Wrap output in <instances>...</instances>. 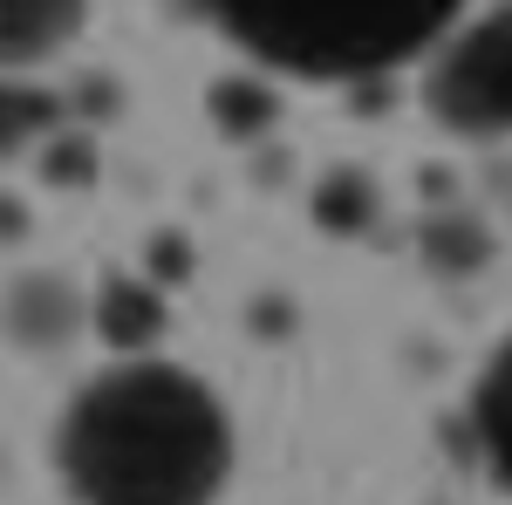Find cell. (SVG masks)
Segmentation results:
<instances>
[{
  "instance_id": "1",
  "label": "cell",
  "mask_w": 512,
  "mask_h": 505,
  "mask_svg": "<svg viewBox=\"0 0 512 505\" xmlns=\"http://www.w3.org/2000/svg\"><path fill=\"white\" fill-rule=\"evenodd\" d=\"M226 465L219 396L171 362L103 369L62 417V478L82 505H212Z\"/></svg>"
},
{
  "instance_id": "2",
  "label": "cell",
  "mask_w": 512,
  "mask_h": 505,
  "mask_svg": "<svg viewBox=\"0 0 512 505\" xmlns=\"http://www.w3.org/2000/svg\"><path fill=\"white\" fill-rule=\"evenodd\" d=\"M226 35L294 76H376L451 28L465 0H198Z\"/></svg>"
},
{
  "instance_id": "3",
  "label": "cell",
  "mask_w": 512,
  "mask_h": 505,
  "mask_svg": "<svg viewBox=\"0 0 512 505\" xmlns=\"http://www.w3.org/2000/svg\"><path fill=\"white\" fill-rule=\"evenodd\" d=\"M424 96H431L437 123H451L465 137H506L512 130V0L478 14L472 28L437 55Z\"/></svg>"
},
{
  "instance_id": "4",
  "label": "cell",
  "mask_w": 512,
  "mask_h": 505,
  "mask_svg": "<svg viewBox=\"0 0 512 505\" xmlns=\"http://www.w3.org/2000/svg\"><path fill=\"white\" fill-rule=\"evenodd\" d=\"M89 0H0V69L48 62L55 48H69L82 28Z\"/></svg>"
},
{
  "instance_id": "5",
  "label": "cell",
  "mask_w": 512,
  "mask_h": 505,
  "mask_svg": "<svg viewBox=\"0 0 512 505\" xmlns=\"http://www.w3.org/2000/svg\"><path fill=\"white\" fill-rule=\"evenodd\" d=\"M96 328H103V342L123 355H137V349H151L164 335V301H158V287H144V280H110L103 294H96Z\"/></svg>"
},
{
  "instance_id": "6",
  "label": "cell",
  "mask_w": 512,
  "mask_h": 505,
  "mask_svg": "<svg viewBox=\"0 0 512 505\" xmlns=\"http://www.w3.org/2000/svg\"><path fill=\"white\" fill-rule=\"evenodd\" d=\"M472 424H478V444H485L492 471L512 485V342L492 355V369H485V383H478Z\"/></svg>"
},
{
  "instance_id": "7",
  "label": "cell",
  "mask_w": 512,
  "mask_h": 505,
  "mask_svg": "<svg viewBox=\"0 0 512 505\" xmlns=\"http://www.w3.org/2000/svg\"><path fill=\"white\" fill-rule=\"evenodd\" d=\"M62 117V103L35 82H0V157H21L28 144H48V130Z\"/></svg>"
},
{
  "instance_id": "8",
  "label": "cell",
  "mask_w": 512,
  "mask_h": 505,
  "mask_svg": "<svg viewBox=\"0 0 512 505\" xmlns=\"http://www.w3.org/2000/svg\"><path fill=\"white\" fill-rule=\"evenodd\" d=\"M76 328V301L62 280H28L14 287V335L21 342H62Z\"/></svg>"
},
{
  "instance_id": "9",
  "label": "cell",
  "mask_w": 512,
  "mask_h": 505,
  "mask_svg": "<svg viewBox=\"0 0 512 505\" xmlns=\"http://www.w3.org/2000/svg\"><path fill=\"white\" fill-rule=\"evenodd\" d=\"M424 253H431L437 267H451V273H465V267H478L485 260V226H431L424 233Z\"/></svg>"
}]
</instances>
